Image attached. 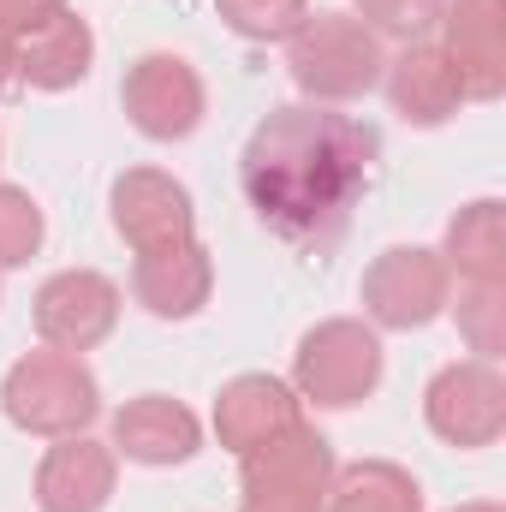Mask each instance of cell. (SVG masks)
I'll list each match as a JSON object with an SVG mask.
<instances>
[{"instance_id":"6da1fadb","label":"cell","mask_w":506,"mask_h":512,"mask_svg":"<svg viewBox=\"0 0 506 512\" xmlns=\"http://www.w3.org/2000/svg\"><path fill=\"white\" fill-rule=\"evenodd\" d=\"M381 137L358 114L292 102L262 114L239 155V185L256 221L286 245H322L334 239L358 197L370 191Z\"/></svg>"},{"instance_id":"7a4b0ae2","label":"cell","mask_w":506,"mask_h":512,"mask_svg":"<svg viewBox=\"0 0 506 512\" xmlns=\"http://www.w3.org/2000/svg\"><path fill=\"white\" fill-rule=\"evenodd\" d=\"M286 72L310 102L340 108V102H358L376 90L387 72V54H381V36L364 30L352 12H310L286 36Z\"/></svg>"},{"instance_id":"3957f363","label":"cell","mask_w":506,"mask_h":512,"mask_svg":"<svg viewBox=\"0 0 506 512\" xmlns=\"http://www.w3.org/2000/svg\"><path fill=\"white\" fill-rule=\"evenodd\" d=\"M0 411L12 429L24 435H42V441H66V435H84L96 417H102V387L90 376V364L78 352H24L6 382H0Z\"/></svg>"},{"instance_id":"277c9868","label":"cell","mask_w":506,"mask_h":512,"mask_svg":"<svg viewBox=\"0 0 506 512\" xmlns=\"http://www.w3.org/2000/svg\"><path fill=\"white\" fill-rule=\"evenodd\" d=\"M381 334L358 316H328L316 322L298 352H292V393L322 405V411H352L381 387Z\"/></svg>"},{"instance_id":"5b68a950","label":"cell","mask_w":506,"mask_h":512,"mask_svg":"<svg viewBox=\"0 0 506 512\" xmlns=\"http://www.w3.org/2000/svg\"><path fill=\"white\" fill-rule=\"evenodd\" d=\"M334 471L340 465L328 435L298 423L280 441L239 459V512H328Z\"/></svg>"},{"instance_id":"8992f818","label":"cell","mask_w":506,"mask_h":512,"mask_svg":"<svg viewBox=\"0 0 506 512\" xmlns=\"http://www.w3.org/2000/svg\"><path fill=\"white\" fill-rule=\"evenodd\" d=\"M358 298H364L370 328L411 334V328H429L435 316H447L453 274H447L441 251H423V245H387V251L364 268Z\"/></svg>"},{"instance_id":"52a82bcc","label":"cell","mask_w":506,"mask_h":512,"mask_svg":"<svg viewBox=\"0 0 506 512\" xmlns=\"http://www.w3.org/2000/svg\"><path fill=\"white\" fill-rule=\"evenodd\" d=\"M423 423L447 441V447H495L506 435V376L489 358H465L435 370V382L423 387Z\"/></svg>"},{"instance_id":"ba28073f","label":"cell","mask_w":506,"mask_h":512,"mask_svg":"<svg viewBox=\"0 0 506 512\" xmlns=\"http://www.w3.org/2000/svg\"><path fill=\"white\" fill-rule=\"evenodd\" d=\"M120 108L149 143H185L203 126L209 96H203V78L185 54H137L126 66V84H120Z\"/></svg>"},{"instance_id":"9c48e42d","label":"cell","mask_w":506,"mask_h":512,"mask_svg":"<svg viewBox=\"0 0 506 512\" xmlns=\"http://www.w3.org/2000/svg\"><path fill=\"white\" fill-rule=\"evenodd\" d=\"M30 322H36L42 346L84 358L120 328V286L108 274H96V268H60V274H48L36 286Z\"/></svg>"},{"instance_id":"30bf717a","label":"cell","mask_w":506,"mask_h":512,"mask_svg":"<svg viewBox=\"0 0 506 512\" xmlns=\"http://www.w3.org/2000/svg\"><path fill=\"white\" fill-rule=\"evenodd\" d=\"M90 66H96V30L78 6L54 0L36 18L12 24V78H24L30 90H42V96L78 90L90 78Z\"/></svg>"},{"instance_id":"8fae6325","label":"cell","mask_w":506,"mask_h":512,"mask_svg":"<svg viewBox=\"0 0 506 512\" xmlns=\"http://www.w3.org/2000/svg\"><path fill=\"white\" fill-rule=\"evenodd\" d=\"M108 215H114V233L131 251H161V245L197 239L191 191L161 167H126L114 179V191H108Z\"/></svg>"},{"instance_id":"7c38bea8","label":"cell","mask_w":506,"mask_h":512,"mask_svg":"<svg viewBox=\"0 0 506 512\" xmlns=\"http://www.w3.org/2000/svg\"><path fill=\"white\" fill-rule=\"evenodd\" d=\"M441 54L453 60L465 102H501L506 90V0H447Z\"/></svg>"},{"instance_id":"4fadbf2b","label":"cell","mask_w":506,"mask_h":512,"mask_svg":"<svg viewBox=\"0 0 506 512\" xmlns=\"http://www.w3.org/2000/svg\"><path fill=\"white\" fill-rule=\"evenodd\" d=\"M304 423V399L280 376H233L215 393V435L227 453H256L268 441H280L286 429Z\"/></svg>"},{"instance_id":"5bb4252c","label":"cell","mask_w":506,"mask_h":512,"mask_svg":"<svg viewBox=\"0 0 506 512\" xmlns=\"http://www.w3.org/2000/svg\"><path fill=\"white\" fill-rule=\"evenodd\" d=\"M209 292H215V256L203 251L197 239L161 245V251H137V262H131V298L149 316H161V322L203 316Z\"/></svg>"},{"instance_id":"9a60e30c","label":"cell","mask_w":506,"mask_h":512,"mask_svg":"<svg viewBox=\"0 0 506 512\" xmlns=\"http://www.w3.org/2000/svg\"><path fill=\"white\" fill-rule=\"evenodd\" d=\"M197 447H203L197 411L167 393H137L114 411V453L131 465H149V471L185 465V459H197Z\"/></svg>"},{"instance_id":"2e32d148","label":"cell","mask_w":506,"mask_h":512,"mask_svg":"<svg viewBox=\"0 0 506 512\" xmlns=\"http://www.w3.org/2000/svg\"><path fill=\"white\" fill-rule=\"evenodd\" d=\"M114 483H120V453L90 441V435H66L36 465V507L42 512H102L114 501Z\"/></svg>"},{"instance_id":"e0dca14e","label":"cell","mask_w":506,"mask_h":512,"mask_svg":"<svg viewBox=\"0 0 506 512\" xmlns=\"http://www.w3.org/2000/svg\"><path fill=\"white\" fill-rule=\"evenodd\" d=\"M381 84H387V102L405 126H447L465 108V84H459L453 60L441 54V42H405V54L387 60Z\"/></svg>"},{"instance_id":"ac0fdd59","label":"cell","mask_w":506,"mask_h":512,"mask_svg":"<svg viewBox=\"0 0 506 512\" xmlns=\"http://www.w3.org/2000/svg\"><path fill=\"white\" fill-rule=\"evenodd\" d=\"M441 262L459 280H506V209L495 197H477L447 221Z\"/></svg>"},{"instance_id":"d6986e66","label":"cell","mask_w":506,"mask_h":512,"mask_svg":"<svg viewBox=\"0 0 506 512\" xmlns=\"http://www.w3.org/2000/svg\"><path fill=\"white\" fill-rule=\"evenodd\" d=\"M328 512H423V489L393 459H358V465L334 471Z\"/></svg>"},{"instance_id":"ffe728a7","label":"cell","mask_w":506,"mask_h":512,"mask_svg":"<svg viewBox=\"0 0 506 512\" xmlns=\"http://www.w3.org/2000/svg\"><path fill=\"white\" fill-rule=\"evenodd\" d=\"M447 310L459 316V334L477 358H501L506 352V280H459V298H447Z\"/></svg>"},{"instance_id":"44dd1931","label":"cell","mask_w":506,"mask_h":512,"mask_svg":"<svg viewBox=\"0 0 506 512\" xmlns=\"http://www.w3.org/2000/svg\"><path fill=\"white\" fill-rule=\"evenodd\" d=\"M215 12L245 42H286L310 18V0H215Z\"/></svg>"},{"instance_id":"7402d4cb","label":"cell","mask_w":506,"mask_h":512,"mask_svg":"<svg viewBox=\"0 0 506 512\" xmlns=\"http://www.w3.org/2000/svg\"><path fill=\"white\" fill-rule=\"evenodd\" d=\"M42 239H48V221H42L36 197L18 185H0V268H24L42 251Z\"/></svg>"},{"instance_id":"603a6c76","label":"cell","mask_w":506,"mask_h":512,"mask_svg":"<svg viewBox=\"0 0 506 512\" xmlns=\"http://www.w3.org/2000/svg\"><path fill=\"white\" fill-rule=\"evenodd\" d=\"M358 24L376 30L387 42H429V30L441 24V6L447 0H352Z\"/></svg>"},{"instance_id":"cb8c5ba5","label":"cell","mask_w":506,"mask_h":512,"mask_svg":"<svg viewBox=\"0 0 506 512\" xmlns=\"http://www.w3.org/2000/svg\"><path fill=\"white\" fill-rule=\"evenodd\" d=\"M42 6H54V0H0V18H6V24H24V18H36Z\"/></svg>"},{"instance_id":"d4e9b609","label":"cell","mask_w":506,"mask_h":512,"mask_svg":"<svg viewBox=\"0 0 506 512\" xmlns=\"http://www.w3.org/2000/svg\"><path fill=\"white\" fill-rule=\"evenodd\" d=\"M12 84V24L0 18V90Z\"/></svg>"},{"instance_id":"484cf974","label":"cell","mask_w":506,"mask_h":512,"mask_svg":"<svg viewBox=\"0 0 506 512\" xmlns=\"http://www.w3.org/2000/svg\"><path fill=\"white\" fill-rule=\"evenodd\" d=\"M453 512H501L495 501H471V507H453Z\"/></svg>"}]
</instances>
